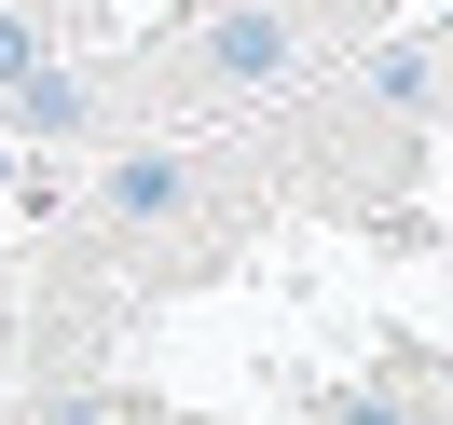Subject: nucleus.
Masks as SVG:
<instances>
[{
  "mask_svg": "<svg viewBox=\"0 0 453 425\" xmlns=\"http://www.w3.org/2000/svg\"><path fill=\"white\" fill-rule=\"evenodd\" d=\"M96 206H111L124 233H165L179 206H193V165H179V151H124V165L96 178Z\"/></svg>",
  "mask_w": 453,
  "mask_h": 425,
  "instance_id": "nucleus-1",
  "label": "nucleus"
},
{
  "mask_svg": "<svg viewBox=\"0 0 453 425\" xmlns=\"http://www.w3.org/2000/svg\"><path fill=\"white\" fill-rule=\"evenodd\" d=\"M28 69H42V42H28V14H0V96L28 83Z\"/></svg>",
  "mask_w": 453,
  "mask_h": 425,
  "instance_id": "nucleus-3",
  "label": "nucleus"
},
{
  "mask_svg": "<svg viewBox=\"0 0 453 425\" xmlns=\"http://www.w3.org/2000/svg\"><path fill=\"white\" fill-rule=\"evenodd\" d=\"M42 425H124V412H111V398H56Z\"/></svg>",
  "mask_w": 453,
  "mask_h": 425,
  "instance_id": "nucleus-4",
  "label": "nucleus"
},
{
  "mask_svg": "<svg viewBox=\"0 0 453 425\" xmlns=\"http://www.w3.org/2000/svg\"><path fill=\"white\" fill-rule=\"evenodd\" d=\"M206 56H220V83H275V69H288V14H220Z\"/></svg>",
  "mask_w": 453,
  "mask_h": 425,
  "instance_id": "nucleus-2",
  "label": "nucleus"
}]
</instances>
